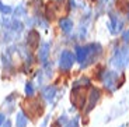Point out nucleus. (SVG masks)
<instances>
[{
    "mask_svg": "<svg viewBox=\"0 0 129 127\" xmlns=\"http://www.w3.org/2000/svg\"><path fill=\"white\" fill-rule=\"evenodd\" d=\"M122 38H123V41H125L126 43H129V29L123 32V36H122Z\"/></svg>",
    "mask_w": 129,
    "mask_h": 127,
    "instance_id": "obj_17",
    "label": "nucleus"
},
{
    "mask_svg": "<svg viewBox=\"0 0 129 127\" xmlns=\"http://www.w3.org/2000/svg\"><path fill=\"white\" fill-rule=\"evenodd\" d=\"M13 14H14V18H21V17H25L27 16L25 6H24V4H18V6L13 10Z\"/></svg>",
    "mask_w": 129,
    "mask_h": 127,
    "instance_id": "obj_13",
    "label": "nucleus"
},
{
    "mask_svg": "<svg viewBox=\"0 0 129 127\" xmlns=\"http://www.w3.org/2000/svg\"><path fill=\"white\" fill-rule=\"evenodd\" d=\"M28 124V117L25 116L23 110L17 112V116H16V126L17 127H27Z\"/></svg>",
    "mask_w": 129,
    "mask_h": 127,
    "instance_id": "obj_12",
    "label": "nucleus"
},
{
    "mask_svg": "<svg viewBox=\"0 0 129 127\" xmlns=\"http://www.w3.org/2000/svg\"><path fill=\"white\" fill-rule=\"evenodd\" d=\"M3 127H11V121H10V120H6V123L3 124Z\"/></svg>",
    "mask_w": 129,
    "mask_h": 127,
    "instance_id": "obj_19",
    "label": "nucleus"
},
{
    "mask_svg": "<svg viewBox=\"0 0 129 127\" xmlns=\"http://www.w3.org/2000/svg\"><path fill=\"white\" fill-rule=\"evenodd\" d=\"M74 60H76V56L70 50H68V49L62 50L60 56H59V67H60V70L66 71V73L70 71V69L74 64Z\"/></svg>",
    "mask_w": 129,
    "mask_h": 127,
    "instance_id": "obj_3",
    "label": "nucleus"
},
{
    "mask_svg": "<svg viewBox=\"0 0 129 127\" xmlns=\"http://www.w3.org/2000/svg\"><path fill=\"white\" fill-rule=\"evenodd\" d=\"M58 126H59V123H58V121H56V123L53 124V126H52V127H58Z\"/></svg>",
    "mask_w": 129,
    "mask_h": 127,
    "instance_id": "obj_21",
    "label": "nucleus"
},
{
    "mask_svg": "<svg viewBox=\"0 0 129 127\" xmlns=\"http://www.w3.org/2000/svg\"><path fill=\"white\" fill-rule=\"evenodd\" d=\"M49 49H51V45L48 42H44L41 43L39 46V50H38V59L42 64L48 63V57H49Z\"/></svg>",
    "mask_w": 129,
    "mask_h": 127,
    "instance_id": "obj_8",
    "label": "nucleus"
},
{
    "mask_svg": "<svg viewBox=\"0 0 129 127\" xmlns=\"http://www.w3.org/2000/svg\"><path fill=\"white\" fill-rule=\"evenodd\" d=\"M74 56H76V60L83 66L86 59H87V45L86 46H76L74 48Z\"/></svg>",
    "mask_w": 129,
    "mask_h": 127,
    "instance_id": "obj_11",
    "label": "nucleus"
},
{
    "mask_svg": "<svg viewBox=\"0 0 129 127\" xmlns=\"http://www.w3.org/2000/svg\"><path fill=\"white\" fill-rule=\"evenodd\" d=\"M59 28H60V31L63 32V34H70L72 31H73L74 28V24L73 21H72L70 18H68V17H64V18H60L59 20Z\"/></svg>",
    "mask_w": 129,
    "mask_h": 127,
    "instance_id": "obj_10",
    "label": "nucleus"
},
{
    "mask_svg": "<svg viewBox=\"0 0 129 127\" xmlns=\"http://www.w3.org/2000/svg\"><path fill=\"white\" fill-rule=\"evenodd\" d=\"M111 64H112L115 69H125L129 66V46L125 48H118L114 52L112 57H111Z\"/></svg>",
    "mask_w": 129,
    "mask_h": 127,
    "instance_id": "obj_1",
    "label": "nucleus"
},
{
    "mask_svg": "<svg viewBox=\"0 0 129 127\" xmlns=\"http://www.w3.org/2000/svg\"><path fill=\"white\" fill-rule=\"evenodd\" d=\"M108 29H110V32L114 34V35L119 34L123 29V20L119 16L111 13L110 14V22H108Z\"/></svg>",
    "mask_w": 129,
    "mask_h": 127,
    "instance_id": "obj_4",
    "label": "nucleus"
},
{
    "mask_svg": "<svg viewBox=\"0 0 129 127\" xmlns=\"http://www.w3.org/2000/svg\"><path fill=\"white\" fill-rule=\"evenodd\" d=\"M79 120H80V116H74L72 120H69L64 124V127H79Z\"/></svg>",
    "mask_w": 129,
    "mask_h": 127,
    "instance_id": "obj_15",
    "label": "nucleus"
},
{
    "mask_svg": "<svg viewBox=\"0 0 129 127\" xmlns=\"http://www.w3.org/2000/svg\"><path fill=\"white\" fill-rule=\"evenodd\" d=\"M72 102H73V105L77 106V108H84V103H86V94L83 95V88H81V87L73 88V91H72Z\"/></svg>",
    "mask_w": 129,
    "mask_h": 127,
    "instance_id": "obj_5",
    "label": "nucleus"
},
{
    "mask_svg": "<svg viewBox=\"0 0 129 127\" xmlns=\"http://www.w3.org/2000/svg\"><path fill=\"white\" fill-rule=\"evenodd\" d=\"M56 94H58V89H56L55 85H46L45 88L42 89V96H44V99H45L48 103H51V102L53 101Z\"/></svg>",
    "mask_w": 129,
    "mask_h": 127,
    "instance_id": "obj_9",
    "label": "nucleus"
},
{
    "mask_svg": "<svg viewBox=\"0 0 129 127\" xmlns=\"http://www.w3.org/2000/svg\"><path fill=\"white\" fill-rule=\"evenodd\" d=\"M4 4H3V2H2V0H0V9H2V7H3Z\"/></svg>",
    "mask_w": 129,
    "mask_h": 127,
    "instance_id": "obj_20",
    "label": "nucleus"
},
{
    "mask_svg": "<svg viewBox=\"0 0 129 127\" xmlns=\"http://www.w3.org/2000/svg\"><path fill=\"white\" fill-rule=\"evenodd\" d=\"M27 45H28L31 50H35L39 46V34L35 29H29L27 34Z\"/></svg>",
    "mask_w": 129,
    "mask_h": 127,
    "instance_id": "obj_7",
    "label": "nucleus"
},
{
    "mask_svg": "<svg viewBox=\"0 0 129 127\" xmlns=\"http://www.w3.org/2000/svg\"><path fill=\"white\" fill-rule=\"evenodd\" d=\"M6 120H7V119H6V116H4L3 113H0V127H2L4 123H6Z\"/></svg>",
    "mask_w": 129,
    "mask_h": 127,
    "instance_id": "obj_18",
    "label": "nucleus"
},
{
    "mask_svg": "<svg viewBox=\"0 0 129 127\" xmlns=\"http://www.w3.org/2000/svg\"><path fill=\"white\" fill-rule=\"evenodd\" d=\"M24 92H25V95L28 98H32L34 94H35V88H34V84L32 83H25V87H24Z\"/></svg>",
    "mask_w": 129,
    "mask_h": 127,
    "instance_id": "obj_14",
    "label": "nucleus"
},
{
    "mask_svg": "<svg viewBox=\"0 0 129 127\" xmlns=\"http://www.w3.org/2000/svg\"><path fill=\"white\" fill-rule=\"evenodd\" d=\"M100 78L103 80L104 87L110 92H114L116 88H119V84H118V73L115 71H104L100 76Z\"/></svg>",
    "mask_w": 129,
    "mask_h": 127,
    "instance_id": "obj_2",
    "label": "nucleus"
},
{
    "mask_svg": "<svg viewBox=\"0 0 129 127\" xmlns=\"http://www.w3.org/2000/svg\"><path fill=\"white\" fill-rule=\"evenodd\" d=\"M0 11H2L4 16H6V14H11V13H13V9H11L10 6H7V4H4V6L0 9Z\"/></svg>",
    "mask_w": 129,
    "mask_h": 127,
    "instance_id": "obj_16",
    "label": "nucleus"
},
{
    "mask_svg": "<svg viewBox=\"0 0 129 127\" xmlns=\"http://www.w3.org/2000/svg\"><path fill=\"white\" fill-rule=\"evenodd\" d=\"M88 98H90V101H88L87 112H90V110H93V109H94V106L97 105V102L100 101V98H101V91H100L98 88H95V87H91Z\"/></svg>",
    "mask_w": 129,
    "mask_h": 127,
    "instance_id": "obj_6",
    "label": "nucleus"
}]
</instances>
